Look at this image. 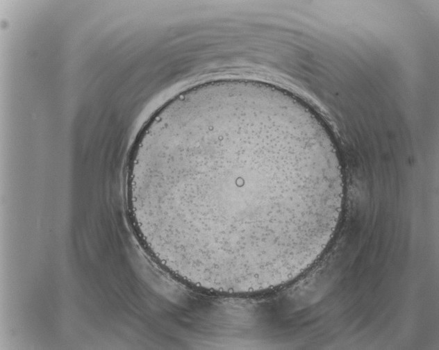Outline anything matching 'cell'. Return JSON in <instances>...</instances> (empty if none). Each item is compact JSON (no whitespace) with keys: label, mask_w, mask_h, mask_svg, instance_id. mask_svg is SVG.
I'll return each instance as SVG.
<instances>
[{"label":"cell","mask_w":439,"mask_h":350,"mask_svg":"<svg viewBox=\"0 0 439 350\" xmlns=\"http://www.w3.org/2000/svg\"><path fill=\"white\" fill-rule=\"evenodd\" d=\"M325 122L272 86L201 83L158 108L129 156L127 203L143 247L173 278L211 294L268 292L310 265L342 205Z\"/></svg>","instance_id":"1"}]
</instances>
